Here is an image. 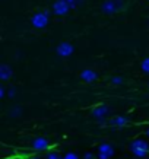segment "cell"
Listing matches in <instances>:
<instances>
[{
  "label": "cell",
  "mask_w": 149,
  "mask_h": 159,
  "mask_svg": "<svg viewBox=\"0 0 149 159\" xmlns=\"http://www.w3.org/2000/svg\"><path fill=\"white\" fill-rule=\"evenodd\" d=\"M126 7V2L124 0H105L101 5V12L104 15H115L121 12V10Z\"/></svg>",
  "instance_id": "1"
},
{
  "label": "cell",
  "mask_w": 149,
  "mask_h": 159,
  "mask_svg": "<svg viewBox=\"0 0 149 159\" xmlns=\"http://www.w3.org/2000/svg\"><path fill=\"white\" fill-rule=\"evenodd\" d=\"M50 22V12L48 10H40L35 12L31 18V25L37 29H44Z\"/></svg>",
  "instance_id": "2"
},
{
  "label": "cell",
  "mask_w": 149,
  "mask_h": 159,
  "mask_svg": "<svg viewBox=\"0 0 149 159\" xmlns=\"http://www.w3.org/2000/svg\"><path fill=\"white\" fill-rule=\"evenodd\" d=\"M130 150L133 152L136 158H145L149 152V143L143 139H135L130 143Z\"/></svg>",
  "instance_id": "3"
},
{
  "label": "cell",
  "mask_w": 149,
  "mask_h": 159,
  "mask_svg": "<svg viewBox=\"0 0 149 159\" xmlns=\"http://www.w3.org/2000/svg\"><path fill=\"white\" fill-rule=\"evenodd\" d=\"M108 112H110V107L107 105V104H98L91 111L92 117L98 121V124H101V125L105 123V117L108 116Z\"/></svg>",
  "instance_id": "4"
},
{
  "label": "cell",
  "mask_w": 149,
  "mask_h": 159,
  "mask_svg": "<svg viewBox=\"0 0 149 159\" xmlns=\"http://www.w3.org/2000/svg\"><path fill=\"white\" fill-rule=\"evenodd\" d=\"M51 10H53V13L56 16H66L72 9H70V6H69V3L66 0H56L53 3Z\"/></svg>",
  "instance_id": "5"
},
{
  "label": "cell",
  "mask_w": 149,
  "mask_h": 159,
  "mask_svg": "<svg viewBox=\"0 0 149 159\" xmlns=\"http://www.w3.org/2000/svg\"><path fill=\"white\" fill-rule=\"evenodd\" d=\"M114 155V148L110 143H101L98 146V159H111Z\"/></svg>",
  "instance_id": "6"
},
{
  "label": "cell",
  "mask_w": 149,
  "mask_h": 159,
  "mask_svg": "<svg viewBox=\"0 0 149 159\" xmlns=\"http://www.w3.org/2000/svg\"><path fill=\"white\" fill-rule=\"evenodd\" d=\"M56 51H57V54L60 56V57H69V56H72V54H73V51H75V47H73L70 43L64 41V43L58 44L57 48H56Z\"/></svg>",
  "instance_id": "7"
},
{
  "label": "cell",
  "mask_w": 149,
  "mask_h": 159,
  "mask_svg": "<svg viewBox=\"0 0 149 159\" xmlns=\"http://www.w3.org/2000/svg\"><path fill=\"white\" fill-rule=\"evenodd\" d=\"M48 146H50V140L45 139V137H37V139L32 140V149L37 150V152L47 150Z\"/></svg>",
  "instance_id": "8"
},
{
  "label": "cell",
  "mask_w": 149,
  "mask_h": 159,
  "mask_svg": "<svg viewBox=\"0 0 149 159\" xmlns=\"http://www.w3.org/2000/svg\"><path fill=\"white\" fill-rule=\"evenodd\" d=\"M110 125L113 127H117V129H121V127H126L127 123H129V118L124 116H115V117H111L110 120H108Z\"/></svg>",
  "instance_id": "9"
},
{
  "label": "cell",
  "mask_w": 149,
  "mask_h": 159,
  "mask_svg": "<svg viewBox=\"0 0 149 159\" xmlns=\"http://www.w3.org/2000/svg\"><path fill=\"white\" fill-rule=\"evenodd\" d=\"M81 79L83 82H94L98 79V73L94 69H83L81 72Z\"/></svg>",
  "instance_id": "10"
},
{
  "label": "cell",
  "mask_w": 149,
  "mask_h": 159,
  "mask_svg": "<svg viewBox=\"0 0 149 159\" xmlns=\"http://www.w3.org/2000/svg\"><path fill=\"white\" fill-rule=\"evenodd\" d=\"M12 76H13V69L10 67L9 64L3 63V64L0 66V80L6 82V80H9Z\"/></svg>",
  "instance_id": "11"
},
{
  "label": "cell",
  "mask_w": 149,
  "mask_h": 159,
  "mask_svg": "<svg viewBox=\"0 0 149 159\" xmlns=\"http://www.w3.org/2000/svg\"><path fill=\"white\" fill-rule=\"evenodd\" d=\"M12 118H16V117H19L21 114H22V108H21L19 105L16 107H12V110H9V112H7Z\"/></svg>",
  "instance_id": "12"
},
{
  "label": "cell",
  "mask_w": 149,
  "mask_h": 159,
  "mask_svg": "<svg viewBox=\"0 0 149 159\" xmlns=\"http://www.w3.org/2000/svg\"><path fill=\"white\" fill-rule=\"evenodd\" d=\"M123 82H124V80H123V77L121 76H113L110 79V83L111 85H114V86H120V85H123Z\"/></svg>",
  "instance_id": "13"
},
{
  "label": "cell",
  "mask_w": 149,
  "mask_h": 159,
  "mask_svg": "<svg viewBox=\"0 0 149 159\" xmlns=\"http://www.w3.org/2000/svg\"><path fill=\"white\" fill-rule=\"evenodd\" d=\"M140 69L143 70V73L149 75V57H146V58L142 60V63H140Z\"/></svg>",
  "instance_id": "14"
},
{
  "label": "cell",
  "mask_w": 149,
  "mask_h": 159,
  "mask_svg": "<svg viewBox=\"0 0 149 159\" xmlns=\"http://www.w3.org/2000/svg\"><path fill=\"white\" fill-rule=\"evenodd\" d=\"M69 3V6H70V9H76L77 6H81L85 0H66Z\"/></svg>",
  "instance_id": "15"
},
{
  "label": "cell",
  "mask_w": 149,
  "mask_h": 159,
  "mask_svg": "<svg viewBox=\"0 0 149 159\" xmlns=\"http://www.w3.org/2000/svg\"><path fill=\"white\" fill-rule=\"evenodd\" d=\"M45 159H63V158L56 152V150H50L47 153V156H45Z\"/></svg>",
  "instance_id": "16"
},
{
  "label": "cell",
  "mask_w": 149,
  "mask_h": 159,
  "mask_svg": "<svg viewBox=\"0 0 149 159\" xmlns=\"http://www.w3.org/2000/svg\"><path fill=\"white\" fill-rule=\"evenodd\" d=\"M63 159H79V156L75 152H68V153L63 156Z\"/></svg>",
  "instance_id": "17"
},
{
  "label": "cell",
  "mask_w": 149,
  "mask_h": 159,
  "mask_svg": "<svg viewBox=\"0 0 149 159\" xmlns=\"http://www.w3.org/2000/svg\"><path fill=\"white\" fill-rule=\"evenodd\" d=\"M15 95H16V89H15L13 86L7 88V97H9V98H15Z\"/></svg>",
  "instance_id": "18"
},
{
  "label": "cell",
  "mask_w": 149,
  "mask_h": 159,
  "mask_svg": "<svg viewBox=\"0 0 149 159\" xmlns=\"http://www.w3.org/2000/svg\"><path fill=\"white\" fill-rule=\"evenodd\" d=\"M7 97V89L3 85H0V98H6Z\"/></svg>",
  "instance_id": "19"
},
{
  "label": "cell",
  "mask_w": 149,
  "mask_h": 159,
  "mask_svg": "<svg viewBox=\"0 0 149 159\" xmlns=\"http://www.w3.org/2000/svg\"><path fill=\"white\" fill-rule=\"evenodd\" d=\"M83 159H94V153H91V152H86V153L83 155Z\"/></svg>",
  "instance_id": "20"
},
{
  "label": "cell",
  "mask_w": 149,
  "mask_h": 159,
  "mask_svg": "<svg viewBox=\"0 0 149 159\" xmlns=\"http://www.w3.org/2000/svg\"><path fill=\"white\" fill-rule=\"evenodd\" d=\"M28 159H40V156H29Z\"/></svg>",
  "instance_id": "21"
},
{
  "label": "cell",
  "mask_w": 149,
  "mask_h": 159,
  "mask_svg": "<svg viewBox=\"0 0 149 159\" xmlns=\"http://www.w3.org/2000/svg\"><path fill=\"white\" fill-rule=\"evenodd\" d=\"M145 134H146V136H148V137H149V127H148V129H146V131H145Z\"/></svg>",
  "instance_id": "22"
},
{
  "label": "cell",
  "mask_w": 149,
  "mask_h": 159,
  "mask_svg": "<svg viewBox=\"0 0 149 159\" xmlns=\"http://www.w3.org/2000/svg\"><path fill=\"white\" fill-rule=\"evenodd\" d=\"M148 2H149V0H148Z\"/></svg>",
  "instance_id": "23"
}]
</instances>
